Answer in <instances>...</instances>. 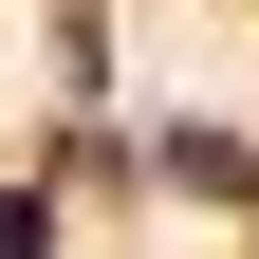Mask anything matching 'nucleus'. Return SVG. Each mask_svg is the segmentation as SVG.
Listing matches in <instances>:
<instances>
[{
	"instance_id": "f257e3e1",
	"label": "nucleus",
	"mask_w": 259,
	"mask_h": 259,
	"mask_svg": "<svg viewBox=\"0 0 259 259\" xmlns=\"http://www.w3.org/2000/svg\"><path fill=\"white\" fill-rule=\"evenodd\" d=\"M167 185H204V204H241V185H259V148H241V130H167Z\"/></svg>"
},
{
	"instance_id": "f03ea898",
	"label": "nucleus",
	"mask_w": 259,
	"mask_h": 259,
	"mask_svg": "<svg viewBox=\"0 0 259 259\" xmlns=\"http://www.w3.org/2000/svg\"><path fill=\"white\" fill-rule=\"evenodd\" d=\"M0 259H56V204L37 185H0Z\"/></svg>"
}]
</instances>
